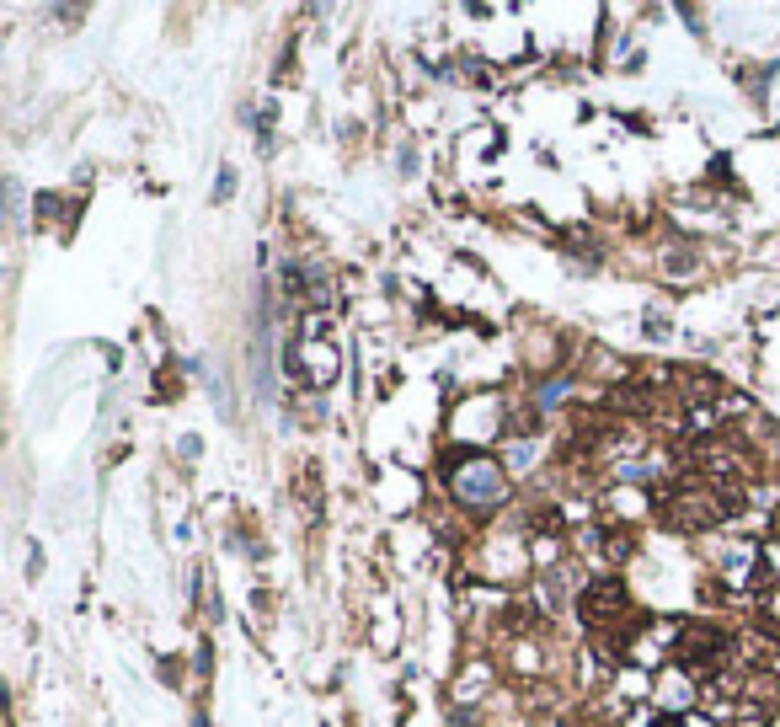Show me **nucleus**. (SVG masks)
Wrapping results in <instances>:
<instances>
[{"label":"nucleus","instance_id":"obj_1","mask_svg":"<svg viewBox=\"0 0 780 727\" xmlns=\"http://www.w3.org/2000/svg\"><path fill=\"white\" fill-rule=\"evenodd\" d=\"M449 487H455V498L465 508H476V514H487V508H497V503L508 498L503 471H497V460H487V455H471V466H455Z\"/></svg>","mask_w":780,"mask_h":727},{"label":"nucleus","instance_id":"obj_2","mask_svg":"<svg viewBox=\"0 0 780 727\" xmlns=\"http://www.w3.org/2000/svg\"><path fill=\"white\" fill-rule=\"evenodd\" d=\"M631 605V594H626V583L620 578H599V583H588L583 599H577V615H583V626H610L615 615H626Z\"/></svg>","mask_w":780,"mask_h":727},{"label":"nucleus","instance_id":"obj_3","mask_svg":"<svg viewBox=\"0 0 780 727\" xmlns=\"http://www.w3.org/2000/svg\"><path fill=\"white\" fill-rule=\"evenodd\" d=\"M727 647H732V637L722 626H684L679 642H674V653H679V663H690V669H711Z\"/></svg>","mask_w":780,"mask_h":727},{"label":"nucleus","instance_id":"obj_4","mask_svg":"<svg viewBox=\"0 0 780 727\" xmlns=\"http://www.w3.org/2000/svg\"><path fill=\"white\" fill-rule=\"evenodd\" d=\"M679 385H684L695 401H716V396H722V385H716L711 375H679Z\"/></svg>","mask_w":780,"mask_h":727},{"label":"nucleus","instance_id":"obj_5","mask_svg":"<svg viewBox=\"0 0 780 727\" xmlns=\"http://www.w3.org/2000/svg\"><path fill=\"white\" fill-rule=\"evenodd\" d=\"M230 193H236V172H230V166H220V182H214V204H225Z\"/></svg>","mask_w":780,"mask_h":727},{"label":"nucleus","instance_id":"obj_6","mask_svg":"<svg viewBox=\"0 0 780 727\" xmlns=\"http://www.w3.org/2000/svg\"><path fill=\"white\" fill-rule=\"evenodd\" d=\"M545 605H551V610H561V605H567V589H561V578H556V572H551V578H545Z\"/></svg>","mask_w":780,"mask_h":727},{"label":"nucleus","instance_id":"obj_7","mask_svg":"<svg viewBox=\"0 0 780 727\" xmlns=\"http://www.w3.org/2000/svg\"><path fill=\"white\" fill-rule=\"evenodd\" d=\"M652 727H684V717H679V711H663V717L652 722Z\"/></svg>","mask_w":780,"mask_h":727}]
</instances>
